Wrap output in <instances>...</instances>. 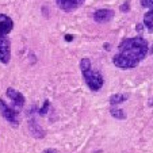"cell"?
<instances>
[{
  "instance_id": "obj_13",
  "label": "cell",
  "mask_w": 153,
  "mask_h": 153,
  "mask_svg": "<svg viewBox=\"0 0 153 153\" xmlns=\"http://www.w3.org/2000/svg\"><path fill=\"white\" fill-rule=\"evenodd\" d=\"M141 6L148 10H153V0H141Z\"/></svg>"
},
{
  "instance_id": "obj_4",
  "label": "cell",
  "mask_w": 153,
  "mask_h": 153,
  "mask_svg": "<svg viewBox=\"0 0 153 153\" xmlns=\"http://www.w3.org/2000/svg\"><path fill=\"white\" fill-rule=\"evenodd\" d=\"M11 58V41L8 37H0V62L8 64Z\"/></svg>"
},
{
  "instance_id": "obj_8",
  "label": "cell",
  "mask_w": 153,
  "mask_h": 153,
  "mask_svg": "<svg viewBox=\"0 0 153 153\" xmlns=\"http://www.w3.org/2000/svg\"><path fill=\"white\" fill-rule=\"evenodd\" d=\"M7 96H8L10 99L12 100V103H14L15 107H18V108H20V107L25 106V96L22 95V94L19 92V91H16L15 88H7Z\"/></svg>"
},
{
  "instance_id": "obj_14",
  "label": "cell",
  "mask_w": 153,
  "mask_h": 153,
  "mask_svg": "<svg viewBox=\"0 0 153 153\" xmlns=\"http://www.w3.org/2000/svg\"><path fill=\"white\" fill-rule=\"evenodd\" d=\"M48 108H49V100L45 102V104H43L42 108L39 110V114H41V115H45V114L48 113Z\"/></svg>"
},
{
  "instance_id": "obj_7",
  "label": "cell",
  "mask_w": 153,
  "mask_h": 153,
  "mask_svg": "<svg viewBox=\"0 0 153 153\" xmlns=\"http://www.w3.org/2000/svg\"><path fill=\"white\" fill-rule=\"evenodd\" d=\"M114 18V11L108 8H102L94 12V20L96 23H107Z\"/></svg>"
},
{
  "instance_id": "obj_12",
  "label": "cell",
  "mask_w": 153,
  "mask_h": 153,
  "mask_svg": "<svg viewBox=\"0 0 153 153\" xmlns=\"http://www.w3.org/2000/svg\"><path fill=\"white\" fill-rule=\"evenodd\" d=\"M110 114L114 117V118H117V119H125V118H126V114H125V111L121 110V108H115V107L110 108Z\"/></svg>"
},
{
  "instance_id": "obj_9",
  "label": "cell",
  "mask_w": 153,
  "mask_h": 153,
  "mask_svg": "<svg viewBox=\"0 0 153 153\" xmlns=\"http://www.w3.org/2000/svg\"><path fill=\"white\" fill-rule=\"evenodd\" d=\"M129 99V94H114L110 98V104L115 106V104H121Z\"/></svg>"
},
{
  "instance_id": "obj_15",
  "label": "cell",
  "mask_w": 153,
  "mask_h": 153,
  "mask_svg": "<svg viewBox=\"0 0 153 153\" xmlns=\"http://www.w3.org/2000/svg\"><path fill=\"white\" fill-rule=\"evenodd\" d=\"M121 10H122V11H127V10H129V3L126 1V3H125L123 6L121 7Z\"/></svg>"
},
{
  "instance_id": "obj_1",
  "label": "cell",
  "mask_w": 153,
  "mask_h": 153,
  "mask_svg": "<svg viewBox=\"0 0 153 153\" xmlns=\"http://www.w3.org/2000/svg\"><path fill=\"white\" fill-rule=\"evenodd\" d=\"M149 45L142 37L126 38L119 43L118 53L114 56L113 62L117 68L131 69L136 68L148 54Z\"/></svg>"
},
{
  "instance_id": "obj_11",
  "label": "cell",
  "mask_w": 153,
  "mask_h": 153,
  "mask_svg": "<svg viewBox=\"0 0 153 153\" xmlns=\"http://www.w3.org/2000/svg\"><path fill=\"white\" fill-rule=\"evenodd\" d=\"M144 25L146 26L148 31H153V10H149L146 14L144 15Z\"/></svg>"
},
{
  "instance_id": "obj_5",
  "label": "cell",
  "mask_w": 153,
  "mask_h": 153,
  "mask_svg": "<svg viewBox=\"0 0 153 153\" xmlns=\"http://www.w3.org/2000/svg\"><path fill=\"white\" fill-rule=\"evenodd\" d=\"M85 0H56L57 7L64 12H72L76 8L81 7Z\"/></svg>"
},
{
  "instance_id": "obj_6",
  "label": "cell",
  "mask_w": 153,
  "mask_h": 153,
  "mask_svg": "<svg viewBox=\"0 0 153 153\" xmlns=\"http://www.w3.org/2000/svg\"><path fill=\"white\" fill-rule=\"evenodd\" d=\"M14 29V22L6 14H0V37H7Z\"/></svg>"
},
{
  "instance_id": "obj_2",
  "label": "cell",
  "mask_w": 153,
  "mask_h": 153,
  "mask_svg": "<svg viewBox=\"0 0 153 153\" xmlns=\"http://www.w3.org/2000/svg\"><path fill=\"white\" fill-rule=\"evenodd\" d=\"M80 69H81V73H83L84 80H85V84L88 85V88L91 91H99L103 87V84H104L103 76L91 68L90 58H87V57L81 58Z\"/></svg>"
},
{
  "instance_id": "obj_16",
  "label": "cell",
  "mask_w": 153,
  "mask_h": 153,
  "mask_svg": "<svg viewBox=\"0 0 153 153\" xmlns=\"http://www.w3.org/2000/svg\"><path fill=\"white\" fill-rule=\"evenodd\" d=\"M43 153H57V150H56V149H46Z\"/></svg>"
},
{
  "instance_id": "obj_3",
  "label": "cell",
  "mask_w": 153,
  "mask_h": 153,
  "mask_svg": "<svg viewBox=\"0 0 153 153\" xmlns=\"http://www.w3.org/2000/svg\"><path fill=\"white\" fill-rule=\"evenodd\" d=\"M0 114H1V117H3L7 122H10L12 126L16 127L18 125H19V119H18L19 113H18V110L10 107L3 99H0Z\"/></svg>"
},
{
  "instance_id": "obj_10",
  "label": "cell",
  "mask_w": 153,
  "mask_h": 153,
  "mask_svg": "<svg viewBox=\"0 0 153 153\" xmlns=\"http://www.w3.org/2000/svg\"><path fill=\"white\" fill-rule=\"evenodd\" d=\"M29 126H30V130H31L33 136L37 137V138H42V137H43V131H42L41 126L37 123V122L31 119V121H30V123H29Z\"/></svg>"
},
{
  "instance_id": "obj_17",
  "label": "cell",
  "mask_w": 153,
  "mask_h": 153,
  "mask_svg": "<svg viewBox=\"0 0 153 153\" xmlns=\"http://www.w3.org/2000/svg\"><path fill=\"white\" fill-rule=\"evenodd\" d=\"M73 38H72V35L71 34H68V35H65V41H72Z\"/></svg>"
}]
</instances>
